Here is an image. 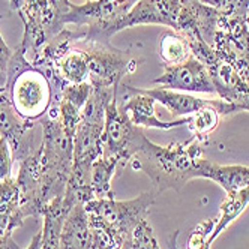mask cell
I'll return each instance as SVG.
<instances>
[{"label":"cell","mask_w":249,"mask_h":249,"mask_svg":"<svg viewBox=\"0 0 249 249\" xmlns=\"http://www.w3.org/2000/svg\"><path fill=\"white\" fill-rule=\"evenodd\" d=\"M63 197L53 200L44 210V225L41 230V249H60V233L66 216Z\"/></svg>","instance_id":"17"},{"label":"cell","mask_w":249,"mask_h":249,"mask_svg":"<svg viewBox=\"0 0 249 249\" xmlns=\"http://www.w3.org/2000/svg\"><path fill=\"white\" fill-rule=\"evenodd\" d=\"M24 222L21 215V195L15 177L0 180V231L12 233Z\"/></svg>","instance_id":"16"},{"label":"cell","mask_w":249,"mask_h":249,"mask_svg":"<svg viewBox=\"0 0 249 249\" xmlns=\"http://www.w3.org/2000/svg\"><path fill=\"white\" fill-rule=\"evenodd\" d=\"M14 156L12 149L5 137H0V180H6L12 177Z\"/></svg>","instance_id":"24"},{"label":"cell","mask_w":249,"mask_h":249,"mask_svg":"<svg viewBox=\"0 0 249 249\" xmlns=\"http://www.w3.org/2000/svg\"><path fill=\"white\" fill-rule=\"evenodd\" d=\"M42 71L50 81H65L66 84L89 81L87 53L75 42L54 65Z\"/></svg>","instance_id":"12"},{"label":"cell","mask_w":249,"mask_h":249,"mask_svg":"<svg viewBox=\"0 0 249 249\" xmlns=\"http://www.w3.org/2000/svg\"><path fill=\"white\" fill-rule=\"evenodd\" d=\"M90 93H92V84L89 81L77 83V84H66L62 90L60 99L72 104L78 110H83V107L86 105Z\"/></svg>","instance_id":"23"},{"label":"cell","mask_w":249,"mask_h":249,"mask_svg":"<svg viewBox=\"0 0 249 249\" xmlns=\"http://www.w3.org/2000/svg\"><path fill=\"white\" fill-rule=\"evenodd\" d=\"M83 36L77 44L87 53L89 83L92 87L119 89L122 78L126 74H132L138 68L140 60L132 59L129 53L113 47L110 42L86 41Z\"/></svg>","instance_id":"5"},{"label":"cell","mask_w":249,"mask_h":249,"mask_svg":"<svg viewBox=\"0 0 249 249\" xmlns=\"http://www.w3.org/2000/svg\"><path fill=\"white\" fill-rule=\"evenodd\" d=\"M146 138L144 129L135 126L126 113L119 108L117 98L113 99L105 111V124L101 137L102 153L116 156L120 165L126 167L132 156L143 146Z\"/></svg>","instance_id":"6"},{"label":"cell","mask_w":249,"mask_h":249,"mask_svg":"<svg viewBox=\"0 0 249 249\" xmlns=\"http://www.w3.org/2000/svg\"><path fill=\"white\" fill-rule=\"evenodd\" d=\"M35 126L36 122L26 120L17 113L6 87L0 89V137L8 140L14 161L21 162L41 146L35 137Z\"/></svg>","instance_id":"7"},{"label":"cell","mask_w":249,"mask_h":249,"mask_svg":"<svg viewBox=\"0 0 249 249\" xmlns=\"http://www.w3.org/2000/svg\"><path fill=\"white\" fill-rule=\"evenodd\" d=\"M204 158L203 141L192 137L186 143L159 146L149 138L132 156V170L144 173L156 194L180 191L194 179H200V162Z\"/></svg>","instance_id":"1"},{"label":"cell","mask_w":249,"mask_h":249,"mask_svg":"<svg viewBox=\"0 0 249 249\" xmlns=\"http://www.w3.org/2000/svg\"><path fill=\"white\" fill-rule=\"evenodd\" d=\"M200 179L218 183L227 194H236L249 188V167L221 165L203 158L200 162Z\"/></svg>","instance_id":"13"},{"label":"cell","mask_w":249,"mask_h":249,"mask_svg":"<svg viewBox=\"0 0 249 249\" xmlns=\"http://www.w3.org/2000/svg\"><path fill=\"white\" fill-rule=\"evenodd\" d=\"M140 92L149 95L150 98L155 99V102H159L164 105L165 108L174 114V116H183L188 117L194 113L201 110L203 107L210 105L213 99H203L197 98L186 92H179V90H170V89L164 87H155V89H141L137 87Z\"/></svg>","instance_id":"15"},{"label":"cell","mask_w":249,"mask_h":249,"mask_svg":"<svg viewBox=\"0 0 249 249\" xmlns=\"http://www.w3.org/2000/svg\"><path fill=\"white\" fill-rule=\"evenodd\" d=\"M159 57L165 65H179L192 57L188 39L176 30H165L159 38Z\"/></svg>","instance_id":"20"},{"label":"cell","mask_w":249,"mask_h":249,"mask_svg":"<svg viewBox=\"0 0 249 249\" xmlns=\"http://www.w3.org/2000/svg\"><path fill=\"white\" fill-rule=\"evenodd\" d=\"M68 0H11V9L18 12L24 24L21 47L32 54L30 62L39 54L42 47L65 29L62 18Z\"/></svg>","instance_id":"4"},{"label":"cell","mask_w":249,"mask_h":249,"mask_svg":"<svg viewBox=\"0 0 249 249\" xmlns=\"http://www.w3.org/2000/svg\"><path fill=\"white\" fill-rule=\"evenodd\" d=\"M0 249H23V248L12 239V233L0 231Z\"/></svg>","instance_id":"26"},{"label":"cell","mask_w":249,"mask_h":249,"mask_svg":"<svg viewBox=\"0 0 249 249\" xmlns=\"http://www.w3.org/2000/svg\"><path fill=\"white\" fill-rule=\"evenodd\" d=\"M5 86H6V75H5V72L0 71V89L5 87Z\"/></svg>","instance_id":"28"},{"label":"cell","mask_w":249,"mask_h":249,"mask_svg":"<svg viewBox=\"0 0 249 249\" xmlns=\"http://www.w3.org/2000/svg\"><path fill=\"white\" fill-rule=\"evenodd\" d=\"M117 165H120V161L116 156L104 153H101V156L93 162L90 174V186L95 198H114L111 182Z\"/></svg>","instance_id":"18"},{"label":"cell","mask_w":249,"mask_h":249,"mask_svg":"<svg viewBox=\"0 0 249 249\" xmlns=\"http://www.w3.org/2000/svg\"><path fill=\"white\" fill-rule=\"evenodd\" d=\"M207 69L219 98L233 104L239 113H249V83L237 74L233 66L218 57Z\"/></svg>","instance_id":"11"},{"label":"cell","mask_w":249,"mask_h":249,"mask_svg":"<svg viewBox=\"0 0 249 249\" xmlns=\"http://www.w3.org/2000/svg\"><path fill=\"white\" fill-rule=\"evenodd\" d=\"M123 89H126V92L131 95L128 96L126 102H124L119 108L126 113L129 120L135 124V126L141 129H162L168 131L173 128H179L183 124H188L189 116L182 117L173 122H165L162 119H159L155 113V99L150 98L149 95L140 92L137 87L124 84Z\"/></svg>","instance_id":"10"},{"label":"cell","mask_w":249,"mask_h":249,"mask_svg":"<svg viewBox=\"0 0 249 249\" xmlns=\"http://www.w3.org/2000/svg\"><path fill=\"white\" fill-rule=\"evenodd\" d=\"M60 249H92V231L83 204L74 206L63 221Z\"/></svg>","instance_id":"14"},{"label":"cell","mask_w":249,"mask_h":249,"mask_svg":"<svg viewBox=\"0 0 249 249\" xmlns=\"http://www.w3.org/2000/svg\"><path fill=\"white\" fill-rule=\"evenodd\" d=\"M12 53L14 51L6 45L5 39L2 38V35H0V71H2V72H5V71H6Z\"/></svg>","instance_id":"25"},{"label":"cell","mask_w":249,"mask_h":249,"mask_svg":"<svg viewBox=\"0 0 249 249\" xmlns=\"http://www.w3.org/2000/svg\"><path fill=\"white\" fill-rule=\"evenodd\" d=\"M248 206H249V188L243 189L240 192H236V194H227L225 200L221 204V212H219V216L216 218L215 227H213L212 233L207 239L209 249H210L212 243L216 240V237L231 222L236 221L242 215Z\"/></svg>","instance_id":"19"},{"label":"cell","mask_w":249,"mask_h":249,"mask_svg":"<svg viewBox=\"0 0 249 249\" xmlns=\"http://www.w3.org/2000/svg\"><path fill=\"white\" fill-rule=\"evenodd\" d=\"M153 84L186 93H216L207 66L194 56L179 65H165L162 75L155 78Z\"/></svg>","instance_id":"8"},{"label":"cell","mask_w":249,"mask_h":249,"mask_svg":"<svg viewBox=\"0 0 249 249\" xmlns=\"http://www.w3.org/2000/svg\"><path fill=\"white\" fill-rule=\"evenodd\" d=\"M116 249H132V248H131V243L126 242V243H123L122 246H119V248H116Z\"/></svg>","instance_id":"29"},{"label":"cell","mask_w":249,"mask_h":249,"mask_svg":"<svg viewBox=\"0 0 249 249\" xmlns=\"http://www.w3.org/2000/svg\"><path fill=\"white\" fill-rule=\"evenodd\" d=\"M129 243L132 249H161L149 219H143L135 227Z\"/></svg>","instance_id":"22"},{"label":"cell","mask_w":249,"mask_h":249,"mask_svg":"<svg viewBox=\"0 0 249 249\" xmlns=\"http://www.w3.org/2000/svg\"><path fill=\"white\" fill-rule=\"evenodd\" d=\"M156 192L147 191L126 201L116 198H95L84 204L90 225H96L113 236L119 243H126L131 239L135 227L147 219L149 210L155 203Z\"/></svg>","instance_id":"3"},{"label":"cell","mask_w":249,"mask_h":249,"mask_svg":"<svg viewBox=\"0 0 249 249\" xmlns=\"http://www.w3.org/2000/svg\"><path fill=\"white\" fill-rule=\"evenodd\" d=\"M182 0H138L120 23V32L134 26H165L176 29Z\"/></svg>","instance_id":"9"},{"label":"cell","mask_w":249,"mask_h":249,"mask_svg":"<svg viewBox=\"0 0 249 249\" xmlns=\"http://www.w3.org/2000/svg\"><path fill=\"white\" fill-rule=\"evenodd\" d=\"M27 249H41V231L33 236L30 245L27 246Z\"/></svg>","instance_id":"27"},{"label":"cell","mask_w":249,"mask_h":249,"mask_svg":"<svg viewBox=\"0 0 249 249\" xmlns=\"http://www.w3.org/2000/svg\"><path fill=\"white\" fill-rule=\"evenodd\" d=\"M201 3L216 9L231 20H245L249 9V0H200Z\"/></svg>","instance_id":"21"},{"label":"cell","mask_w":249,"mask_h":249,"mask_svg":"<svg viewBox=\"0 0 249 249\" xmlns=\"http://www.w3.org/2000/svg\"><path fill=\"white\" fill-rule=\"evenodd\" d=\"M5 75L17 113L30 122L41 120L51 107L53 86L44 71L30 63L21 45L14 50Z\"/></svg>","instance_id":"2"}]
</instances>
